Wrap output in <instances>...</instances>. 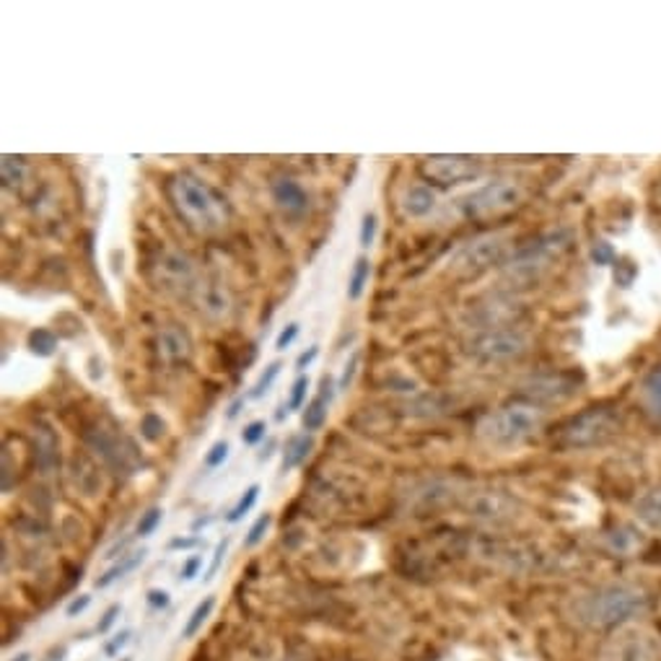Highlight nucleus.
I'll return each mask as SVG.
<instances>
[{"label": "nucleus", "instance_id": "f257e3e1", "mask_svg": "<svg viewBox=\"0 0 661 661\" xmlns=\"http://www.w3.org/2000/svg\"><path fill=\"white\" fill-rule=\"evenodd\" d=\"M651 610V597L636 584L612 581L597 589L579 594L569 605V615L586 631H620V627L640 623Z\"/></svg>", "mask_w": 661, "mask_h": 661}, {"label": "nucleus", "instance_id": "f03ea898", "mask_svg": "<svg viewBox=\"0 0 661 661\" xmlns=\"http://www.w3.org/2000/svg\"><path fill=\"white\" fill-rule=\"evenodd\" d=\"M545 425V410L534 403H511L485 416L478 425V436L491 449H519L537 436Z\"/></svg>", "mask_w": 661, "mask_h": 661}, {"label": "nucleus", "instance_id": "7ed1b4c3", "mask_svg": "<svg viewBox=\"0 0 661 661\" xmlns=\"http://www.w3.org/2000/svg\"><path fill=\"white\" fill-rule=\"evenodd\" d=\"M171 203L192 231L213 233L229 220L226 200L192 175H179L169 185Z\"/></svg>", "mask_w": 661, "mask_h": 661}, {"label": "nucleus", "instance_id": "20e7f679", "mask_svg": "<svg viewBox=\"0 0 661 661\" xmlns=\"http://www.w3.org/2000/svg\"><path fill=\"white\" fill-rule=\"evenodd\" d=\"M618 425L620 420L615 412L607 410V407H594L560 429L558 444L563 449H592V446L605 444L618 431Z\"/></svg>", "mask_w": 661, "mask_h": 661}, {"label": "nucleus", "instance_id": "39448f33", "mask_svg": "<svg viewBox=\"0 0 661 661\" xmlns=\"http://www.w3.org/2000/svg\"><path fill=\"white\" fill-rule=\"evenodd\" d=\"M599 661H661V640L640 623L625 625L607 638Z\"/></svg>", "mask_w": 661, "mask_h": 661}, {"label": "nucleus", "instance_id": "423d86ee", "mask_svg": "<svg viewBox=\"0 0 661 661\" xmlns=\"http://www.w3.org/2000/svg\"><path fill=\"white\" fill-rule=\"evenodd\" d=\"M526 348H530V340L524 332L511 330V327H487L467 343L470 356L483 364H506V360L522 358Z\"/></svg>", "mask_w": 661, "mask_h": 661}, {"label": "nucleus", "instance_id": "0eeeda50", "mask_svg": "<svg viewBox=\"0 0 661 661\" xmlns=\"http://www.w3.org/2000/svg\"><path fill=\"white\" fill-rule=\"evenodd\" d=\"M524 190L517 182H509V179H498V182H487L480 190L470 192L459 208L467 218H487V216H498V213H506L511 208H517L522 203Z\"/></svg>", "mask_w": 661, "mask_h": 661}, {"label": "nucleus", "instance_id": "6e6552de", "mask_svg": "<svg viewBox=\"0 0 661 661\" xmlns=\"http://www.w3.org/2000/svg\"><path fill=\"white\" fill-rule=\"evenodd\" d=\"M465 511L480 524L504 526L519 517V500L500 487H478L465 496Z\"/></svg>", "mask_w": 661, "mask_h": 661}, {"label": "nucleus", "instance_id": "1a4fd4ad", "mask_svg": "<svg viewBox=\"0 0 661 661\" xmlns=\"http://www.w3.org/2000/svg\"><path fill=\"white\" fill-rule=\"evenodd\" d=\"M420 175L438 187L465 185L480 177V162L470 156H459V153H436V156H425L420 162Z\"/></svg>", "mask_w": 661, "mask_h": 661}, {"label": "nucleus", "instance_id": "9d476101", "mask_svg": "<svg viewBox=\"0 0 661 661\" xmlns=\"http://www.w3.org/2000/svg\"><path fill=\"white\" fill-rule=\"evenodd\" d=\"M569 246V233L565 231H552L545 237L534 239V242L524 244L522 250H517L509 259V267L513 272H526L534 276L537 270H545L552 259H558Z\"/></svg>", "mask_w": 661, "mask_h": 661}, {"label": "nucleus", "instance_id": "9b49d317", "mask_svg": "<svg viewBox=\"0 0 661 661\" xmlns=\"http://www.w3.org/2000/svg\"><path fill=\"white\" fill-rule=\"evenodd\" d=\"M506 252H509V244H506L504 239L483 237L467 244L457 255V259H454V265H457V270L465 272V276H478V272L491 270L493 265L506 263Z\"/></svg>", "mask_w": 661, "mask_h": 661}, {"label": "nucleus", "instance_id": "f8f14e48", "mask_svg": "<svg viewBox=\"0 0 661 661\" xmlns=\"http://www.w3.org/2000/svg\"><path fill=\"white\" fill-rule=\"evenodd\" d=\"M153 272H156V280L166 291L195 293L198 283H200L195 263L177 250L164 252V255L158 257L156 267H153Z\"/></svg>", "mask_w": 661, "mask_h": 661}, {"label": "nucleus", "instance_id": "ddd939ff", "mask_svg": "<svg viewBox=\"0 0 661 661\" xmlns=\"http://www.w3.org/2000/svg\"><path fill=\"white\" fill-rule=\"evenodd\" d=\"M89 438H91V444L102 452V457L106 459V462L115 467V470L123 472V475H130V472L136 470L138 457H136V449H132V446L123 449V446H119V438L112 436V433H106V431H97Z\"/></svg>", "mask_w": 661, "mask_h": 661}, {"label": "nucleus", "instance_id": "4468645a", "mask_svg": "<svg viewBox=\"0 0 661 661\" xmlns=\"http://www.w3.org/2000/svg\"><path fill=\"white\" fill-rule=\"evenodd\" d=\"M646 534L633 524H618L615 530L605 534V547L615 558H633L644 550Z\"/></svg>", "mask_w": 661, "mask_h": 661}, {"label": "nucleus", "instance_id": "2eb2a0df", "mask_svg": "<svg viewBox=\"0 0 661 661\" xmlns=\"http://www.w3.org/2000/svg\"><path fill=\"white\" fill-rule=\"evenodd\" d=\"M158 356H162L166 364H182L192 356V340L182 327H164L158 332Z\"/></svg>", "mask_w": 661, "mask_h": 661}, {"label": "nucleus", "instance_id": "dca6fc26", "mask_svg": "<svg viewBox=\"0 0 661 661\" xmlns=\"http://www.w3.org/2000/svg\"><path fill=\"white\" fill-rule=\"evenodd\" d=\"M272 200L278 203V208L291 213V216H302L309 208V195H306V190L296 179H278L272 185Z\"/></svg>", "mask_w": 661, "mask_h": 661}, {"label": "nucleus", "instance_id": "f3484780", "mask_svg": "<svg viewBox=\"0 0 661 661\" xmlns=\"http://www.w3.org/2000/svg\"><path fill=\"white\" fill-rule=\"evenodd\" d=\"M633 517L644 530L661 532V485L644 491L633 504Z\"/></svg>", "mask_w": 661, "mask_h": 661}, {"label": "nucleus", "instance_id": "a211bd4d", "mask_svg": "<svg viewBox=\"0 0 661 661\" xmlns=\"http://www.w3.org/2000/svg\"><path fill=\"white\" fill-rule=\"evenodd\" d=\"M195 302L200 306V312H205L208 317H226L229 314V293L224 291V285L220 283H208V280H203V283H198L195 293Z\"/></svg>", "mask_w": 661, "mask_h": 661}, {"label": "nucleus", "instance_id": "6ab92c4d", "mask_svg": "<svg viewBox=\"0 0 661 661\" xmlns=\"http://www.w3.org/2000/svg\"><path fill=\"white\" fill-rule=\"evenodd\" d=\"M526 395L534 399H563L573 395V382H569L565 377H545V379H534V382L526 386Z\"/></svg>", "mask_w": 661, "mask_h": 661}, {"label": "nucleus", "instance_id": "aec40b11", "mask_svg": "<svg viewBox=\"0 0 661 661\" xmlns=\"http://www.w3.org/2000/svg\"><path fill=\"white\" fill-rule=\"evenodd\" d=\"M436 208V192L425 185H412L403 198V211L410 218H423Z\"/></svg>", "mask_w": 661, "mask_h": 661}, {"label": "nucleus", "instance_id": "412c9836", "mask_svg": "<svg viewBox=\"0 0 661 661\" xmlns=\"http://www.w3.org/2000/svg\"><path fill=\"white\" fill-rule=\"evenodd\" d=\"M145 556H149V550H143V547H140V550L128 552V556L119 558L117 563L104 573V576H99L97 581H93V586H97V589H106V586H112V584H115V581L128 576L130 571H136L138 565L145 560Z\"/></svg>", "mask_w": 661, "mask_h": 661}, {"label": "nucleus", "instance_id": "4be33fe9", "mask_svg": "<svg viewBox=\"0 0 661 661\" xmlns=\"http://www.w3.org/2000/svg\"><path fill=\"white\" fill-rule=\"evenodd\" d=\"M312 449H314L312 433H302V436H293V438L289 441V446H285L283 465H280V470H283V472L296 470V467L302 465L306 457H309V452H312Z\"/></svg>", "mask_w": 661, "mask_h": 661}, {"label": "nucleus", "instance_id": "5701e85b", "mask_svg": "<svg viewBox=\"0 0 661 661\" xmlns=\"http://www.w3.org/2000/svg\"><path fill=\"white\" fill-rule=\"evenodd\" d=\"M37 462L45 472H50L58 462V438L50 429L37 431Z\"/></svg>", "mask_w": 661, "mask_h": 661}, {"label": "nucleus", "instance_id": "b1692460", "mask_svg": "<svg viewBox=\"0 0 661 661\" xmlns=\"http://www.w3.org/2000/svg\"><path fill=\"white\" fill-rule=\"evenodd\" d=\"M371 278V259L369 257H358L356 265H353L351 280H348V298L351 302H358L364 296L366 285H369Z\"/></svg>", "mask_w": 661, "mask_h": 661}, {"label": "nucleus", "instance_id": "393cba45", "mask_svg": "<svg viewBox=\"0 0 661 661\" xmlns=\"http://www.w3.org/2000/svg\"><path fill=\"white\" fill-rule=\"evenodd\" d=\"M327 407H330V403H325L322 397H314L309 405L304 407V412H302V425H304V431H309V433H314V431H319L322 429V425L327 423Z\"/></svg>", "mask_w": 661, "mask_h": 661}, {"label": "nucleus", "instance_id": "a878e982", "mask_svg": "<svg viewBox=\"0 0 661 661\" xmlns=\"http://www.w3.org/2000/svg\"><path fill=\"white\" fill-rule=\"evenodd\" d=\"M29 351L35 353L37 358H50L55 356L58 351V338L52 335L50 330H45V327H39V330L29 332Z\"/></svg>", "mask_w": 661, "mask_h": 661}, {"label": "nucleus", "instance_id": "bb28decb", "mask_svg": "<svg viewBox=\"0 0 661 661\" xmlns=\"http://www.w3.org/2000/svg\"><path fill=\"white\" fill-rule=\"evenodd\" d=\"M644 405L653 418L661 420V369L644 382Z\"/></svg>", "mask_w": 661, "mask_h": 661}, {"label": "nucleus", "instance_id": "cd10ccee", "mask_svg": "<svg viewBox=\"0 0 661 661\" xmlns=\"http://www.w3.org/2000/svg\"><path fill=\"white\" fill-rule=\"evenodd\" d=\"M0 175H3V185L9 187V190H13V187H18L26 179V164L24 158L18 156H9L5 153L3 156V164H0Z\"/></svg>", "mask_w": 661, "mask_h": 661}, {"label": "nucleus", "instance_id": "c85d7f7f", "mask_svg": "<svg viewBox=\"0 0 661 661\" xmlns=\"http://www.w3.org/2000/svg\"><path fill=\"white\" fill-rule=\"evenodd\" d=\"M280 369H283V364H280V360H272V364H267L265 371L259 373V379L255 382V386H252V390L246 392V399L265 397L267 392H270V386L276 384V379L280 377Z\"/></svg>", "mask_w": 661, "mask_h": 661}, {"label": "nucleus", "instance_id": "c756f323", "mask_svg": "<svg viewBox=\"0 0 661 661\" xmlns=\"http://www.w3.org/2000/svg\"><path fill=\"white\" fill-rule=\"evenodd\" d=\"M213 607H216V599L208 597V599H203V602H200V605L195 607V610H192V615H190V620H187V625H185V631H182V638H192V636H195V633L200 631V627L205 625V620L211 618Z\"/></svg>", "mask_w": 661, "mask_h": 661}, {"label": "nucleus", "instance_id": "7c9ffc66", "mask_svg": "<svg viewBox=\"0 0 661 661\" xmlns=\"http://www.w3.org/2000/svg\"><path fill=\"white\" fill-rule=\"evenodd\" d=\"M257 498H259V485H250V487H246L244 496L237 500V506H233V509L229 511V517H226V522H229V524L242 522V519L246 517V513L252 511V506L257 504Z\"/></svg>", "mask_w": 661, "mask_h": 661}, {"label": "nucleus", "instance_id": "2f4dec72", "mask_svg": "<svg viewBox=\"0 0 661 661\" xmlns=\"http://www.w3.org/2000/svg\"><path fill=\"white\" fill-rule=\"evenodd\" d=\"M162 519H164V509H162V506H151L149 511L140 513L138 526H136V534H138V537H151V534L156 532V526L162 524Z\"/></svg>", "mask_w": 661, "mask_h": 661}, {"label": "nucleus", "instance_id": "473e14b6", "mask_svg": "<svg viewBox=\"0 0 661 661\" xmlns=\"http://www.w3.org/2000/svg\"><path fill=\"white\" fill-rule=\"evenodd\" d=\"M164 420L156 412H149V416H143V420H140V433H143L145 441H158L164 436Z\"/></svg>", "mask_w": 661, "mask_h": 661}, {"label": "nucleus", "instance_id": "72a5a7b5", "mask_svg": "<svg viewBox=\"0 0 661 661\" xmlns=\"http://www.w3.org/2000/svg\"><path fill=\"white\" fill-rule=\"evenodd\" d=\"M377 229H379L377 213H366L364 220H360V233H358V242L364 250H369V246L373 244V239H377Z\"/></svg>", "mask_w": 661, "mask_h": 661}, {"label": "nucleus", "instance_id": "f704fd0d", "mask_svg": "<svg viewBox=\"0 0 661 661\" xmlns=\"http://www.w3.org/2000/svg\"><path fill=\"white\" fill-rule=\"evenodd\" d=\"M306 392H309V377H298L291 386V397H289V410H302L306 407Z\"/></svg>", "mask_w": 661, "mask_h": 661}, {"label": "nucleus", "instance_id": "c9c22d12", "mask_svg": "<svg viewBox=\"0 0 661 661\" xmlns=\"http://www.w3.org/2000/svg\"><path fill=\"white\" fill-rule=\"evenodd\" d=\"M270 522H272V517H270V513H263V517H259L257 522L252 524V530H250V534H246L244 545H246V547H257L259 543H263L265 532L270 530Z\"/></svg>", "mask_w": 661, "mask_h": 661}, {"label": "nucleus", "instance_id": "e433bc0d", "mask_svg": "<svg viewBox=\"0 0 661 661\" xmlns=\"http://www.w3.org/2000/svg\"><path fill=\"white\" fill-rule=\"evenodd\" d=\"M229 444H226V441H218V444H213L211 446V452L205 454V467H208V470H216V467H220L226 462V459H229Z\"/></svg>", "mask_w": 661, "mask_h": 661}, {"label": "nucleus", "instance_id": "4c0bfd02", "mask_svg": "<svg viewBox=\"0 0 661 661\" xmlns=\"http://www.w3.org/2000/svg\"><path fill=\"white\" fill-rule=\"evenodd\" d=\"M267 436V423L265 420H252L250 425H246V429L242 431V441L246 446H255V444H259V441H263Z\"/></svg>", "mask_w": 661, "mask_h": 661}, {"label": "nucleus", "instance_id": "58836bf2", "mask_svg": "<svg viewBox=\"0 0 661 661\" xmlns=\"http://www.w3.org/2000/svg\"><path fill=\"white\" fill-rule=\"evenodd\" d=\"M298 332H302V325L291 322L285 325V330H280V335L276 338V351H289L293 343H296Z\"/></svg>", "mask_w": 661, "mask_h": 661}, {"label": "nucleus", "instance_id": "ea45409f", "mask_svg": "<svg viewBox=\"0 0 661 661\" xmlns=\"http://www.w3.org/2000/svg\"><path fill=\"white\" fill-rule=\"evenodd\" d=\"M360 364V353H353L348 364H345L343 373H340V382H338V392H348V386L353 384V377H356Z\"/></svg>", "mask_w": 661, "mask_h": 661}, {"label": "nucleus", "instance_id": "a19ab883", "mask_svg": "<svg viewBox=\"0 0 661 661\" xmlns=\"http://www.w3.org/2000/svg\"><path fill=\"white\" fill-rule=\"evenodd\" d=\"M226 550H229V539H220V543L216 545V552H213V560H211V569L208 573H205V581H211L216 573L220 571V565H224V558H226Z\"/></svg>", "mask_w": 661, "mask_h": 661}, {"label": "nucleus", "instance_id": "79ce46f5", "mask_svg": "<svg viewBox=\"0 0 661 661\" xmlns=\"http://www.w3.org/2000/svg\"><path fill=\"white\" fill-rule=\"evenodd\" d=\"M200 565H203V558H200V556H192V558L187 560V563L182 565V573H179V579H182V581H192V579L198 576Z\"/></svg>", "mask_w": 661, "mask_h": 661}, {"label": "nucleus", "instance_id": "37998d69", "mask_svg": "<svg viewBox=\"0 0 661 661\" xmlns=\"http://www.w3.org/2000/svg\"><path fill=\"white\" fill-rule=\"evenodd\" d=\"M335 392H338V386H335V382H332L330 373H327V377H322V382H319V397H322L325 403H332Z\"/></svg>", "mask_w": 661, "mask_h": 661}, {"label": "nucleus", "instance_id": "c03bdc74", "mask_svg": "<svg viewBox=\"0 0 661 661\" xmlns=\"http://www.w3.org/2000/svg\"><path fill=\"white\" fill-rule=\"evenodd\" d=\"M89 605H91V597H89V594H81V597L73 599V602H71L68 607H65V615H68V618H76L78 612H84Z\"/></svg>", "mask_w": 661, "mask_h": 661}, {"label": "nucleus", "instance_id": "a18cd8bd", "mask_svg": "<svg viewBox=\"0 0 661 661\" xmlns=\"http://www.w3.org/2000/svg\"><path fill=\"white\" fill-rule=\"evenodd\" d=\"M117 615H119V605H112V607H110V610H106V612H104L102 623H99V625H97V633H102V636H104V633H106V631H110V627H112V625H115V620H117Z\"/></svg>", "mask_w": 661, "mask_h": 661}, {"label": "nucleus", "instance_id": "49530a36", "mask_svg": "<svg viewBox=\"0 0 661 661\" xmlns=\"http://www.w3.org/2000/svg\"><path fill=\"white\" fill-rule=\"evenodd\" d=\"M317 356H319V345H312L309 351H304L302 356L296 358V369L298 371H304V369H309V366L314 364V360H317Z\"/></svg>", "mask_w": 661, "mask_h": 661}, {"label": "nucleus", "instance_id": "de8ad7c7", "mask_svg": "<svg viewBox=\"0 0 661 661\" xmlns=\"http://www.w3.org/2000/svg\"><path fill=\"white\" fill-rule=\"evenodd\" d=\"M128 640H130V631H123L119 633V636L115 638V640H110V644H106V657H115V653L123 649V646H128Z\"/></svg>", "mask_w": 661, "mask_h": 661}, {"label": "nucleus", "instance_id": "09e8293b", "mask_svg": "<svg viewBox=\"0 0 661 661\" xmlns=\"http://www.w3.org/2000/svg\"><path fill=\"white\" fill-rule=\"evenodd\" d=\"M149 605L156 607V610H164V607H169V594L162 589L149 592Z\"/></svg>", "mask_w": 661, "mask_h": 661}, {"label": "nucleus", "instance_id": "8fccbe9b", "mask_svg": "<svg viewBox=\"0 0 661 661\" xmlns=\"http://www.w3.org/2000/svg\"><path fill=\"white\" fill-rule=\"evenodd\" d=\"M200 539L198 537H175L169 543V550H190V547H198Z\"/></svg>", "mask_w": 661, "mask_h": 661}, {"label": "nucleus", "instance_id": "3c124183", "mask_svg": "<svg viewBox=\"0 0 661 661\" xmlns=\"http://www.w3.org/2000/svg\"><path fill=\"white\" fill-rule=\"evenodd\" d=\"M610 257H612V250H610V244L599 242L597 246H594V259H597V265H605V263H610Z\"/></svg>", "mask_w": 661, "mask_h": 661}, {"label": "nucleus", "instance_id": "603ef678", "mask_svg": "<svg viewBox=\"0 0 661 661\" xmlns=\"http://www.w3.org/2000/svg\"><path fill=\"white\" fill-rule=\"evenodd\" d=\"M244 399H246V397H237V399H233V403L229 405V412H226V418H229V420L237 418V416H239V410H242V407H244Z\"/></svg>", "mask_w": 661, "mask_h": 661}, {"label": "nucleus", "instance_id": "864d4df0", "mask_svg": "<svg viewBox=\"0 0 661 661\" xmlns=\"http://www.w3.org/2000/svg\"><path fill=\"white\" fill-rule=\"evenodd\" d=\"M13 661H31V657H29V653H18V657Z\"/></svg>", "mask_w": 661, "mask_h": 661}]
</instances>
